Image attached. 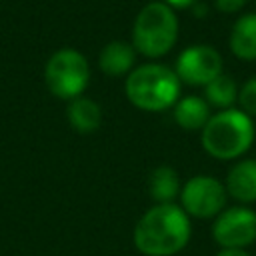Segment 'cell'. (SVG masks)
I'll return each mask as SVG.
<instances>
[{
  "instance_id": "cell-19",
  "label": "cell",
  "mask_w": 256,
  "mask_h": 256,
  "mask_svg": "<svg viewBox=\"0 0 256 256\" xmlns=\"http://www.w3.org/2000/svg\"><path fill=\"white\" fill-rule=\"evenodd\" d=\"M164 4H168L170 8H190L194 6L198 0H162Z\"/></svg>"
},
{
  "instance_id": "cell-14",
  "label": "cell",
  "mask_w": 256,
  "mask_h": 256,
  "mask_svg": "<svg viewBox=\"0 0 256 256\" xmlns=\"http://www.w3.org/2000/svg\"><path fill=\"white\" fill-rule=\"evenodd\" d=\"M148 190H150V196L156 200V204L172 202L180 194L178 172L172 166L154 168V172L150 174V180H148Z\"/></svg>"
},
{
  "instance_id": "cell-9",
  "label": "cell",
  "mask_w": 256,
  "mask_h": 256,
  "mask_svg": "<svg viewBox=\"0 0 256 256\" xmlns=\"http://www.w3.org/2000/svg\"><path fill=\"white\" fill-rule=\"evenodd\" d=\"M226 192L240 204L256 202V158L236 162L226 174Z\"/></svg>"
},
{
  "instance_id": "cell-12",
  "label": "cell",
  "mask_w": 256,
  "mask_h": 256,
  "mask_svg": "<svg viewBox=\"0 0 256 256\" xmlns=\"http://www.w3.org/2000/svg\"><path fill=\"white\" fill-rule=\"evenodd\" d=\"M210 116V104L200 96H184L174 104V120L184 130H202Z\"/></svg>"
},
{
  "instance_id": "cell-6",
  "label": "cell",
  "mask_w": 256,
  "mask_h": 256,
  "mask_svg": "<svg viewBox=\"0 0 256 256\" xmlns=\"http://www.w3.org/2000/svg\"><path fill=\"white\" fill-rule=\"evenodd\" d=\"M226 186L214 176H192L180 188V206L188 216L208 220L216 218L226 206Z\"/></svg>"
},
{
  "instance_id": "cell-13",
  "label": "cell",
  "mask_w": 256,
  "mask_h": 256,
  "mask_svg": "<svg viewBox=\"0 0 256 256\" xmlns=\"http://www.w3.org/2000/svg\"><path fill=\"white\" fill-rule=\"evenodd\" d=\"M66 116H68L70 126L76 132L90 134V132H94L100 126L102 110H100V106L94 100L84 98V96H78V98L70 100L68 110H66Z\"/></svg>"
},
{
  "instance_id": "cell-4",
  "label": "cell",
  "mask_w": 256,
  "mask_h": 256,
  "mask_svg": "<svg viewBox=\"0 0 256 256\" xmlns=\"http://www.w3.org/2000/svg\"><path fill=\"white\" fill-rule=\"evenodd\" d=\"M178 40V18L174 8L162 0L148 2L134 20L132 46L136 52L148 58H160L168 54Z\"/></svg>"
},
{
  "instance_id": "cell-15",
  "label": "cell",
  "mask_w": 256,
  "mask_h": 256,
  "mask_svg": "<svg viewBox=\"0 0 256 256\" xmlns=\"http://www.w3.org/2000/svg\"><path fill=\"white\" fill-rule=\"evenodd\" d=\"M204 100L210 106H216L220 110L232 108V104L238 100V86L234 82V78L220 74L216 76L212 82H208L204 86Z\"/></svg>"
},
{
  "instance_id": "cell-11",
  "label": "cell",
  "mask_w": 256,
  "mask_h": 256,
  "mask_svg": "<svg viewBox=\"0 0 256 256\" xmlns=\"http://www.w3.org/2000/svg\"><path fill=\"white\" fill-rule=\"evenodd\" d=\"M134 60H136L134 46L120 40H112L102 48L98 64L106 76H124L132 70Z\"/></svg>"
},
{
  "instance_id": "cell-7",
  "label": "cell",
  "mask_w": 256,
  "mask_h": 256,
  "mask_svg": "<svg viewBox=\"0 0 256 256\" xmlns=\"http://www.w3.org/2000/svg\"><path fill=\"white\" fill-rule=\"evenodd\" d=\"M212 238L220 248H246L256 242V212L248 206L222 210L212 224Z\"/></svg>"
},
{
  "instance_id": "cell-2",
  "label": "cell",
  "mask_w": 256,
  "mask_h": 256,
  "mask_svg": "<svg viewBox=\"0 0 256 256\" xmlns=\"http://www.w3.org/2000/svg\"><path fill=\"white\" fill-rule=\"evenodd\" d=\"M256 136L252 118L240 108H226L210 116L202 128V148L218 160H234L248 152Z\"/></svg>"
},
{
  "instance_id": "cell-17",
  "label": "cell",
  "mask_w": 256,
  "mask_h": 256,
  "mask_svg": "<svg viewBox=\"0 0 256 256\" xmlns=\"http://www.w3.org/2000/svg\"><path fill=\"white\" fill-rule=\"evenodd\" d=\"M246 2H248V0H214L216 8H218L220 12H224V14H234V12L242 10V8L246 6Z\"/></svg>"
},
{
  "instance_id": "cell-3",
  "label": "cell",
  "mask_w": 256,
  "mask_h": 256,
  "mask_svg": "<svg viewBox=\"0 0 256 256\" xmlns=\"http://www.w3.org/2000/svg\"><path fill=\"white\" fill-rule=\"evenodd\" d=\"M180 80L176 72L164 64H142L126 78L128 100L146 112H160L174 106L180 98Z\"/></svg>"
},
{
  "instance_id": "cell-5",
  "label": "cell",
  "mask_w": 256,
  "mask_h": 256,
  "mask_svg": "<svg viewBox=\"0 0 256 256\" xmlns=\"http://www.w3.org/2000/svg\"><path fill=\"white\" fill-rule=\"evenodd\" d=\"M44 80L56 98L74 100L82 96L90 80V66L86 56L74 48H62L54 52L46 62Z\"/></svg>"
},
{
  "instance_id": "cell-18",
  "label": "cell",
  "mask_w": 256,
  "mask_h": 256,
  "mask_svg": "<svg viewBox=\"0 0 256 256\" xmlns=\"http://www.w3.org/2000/svg\"><path fill=\"white\" fill-rule=\"evenodd\" d=\"M216 256H250L244 248H220Z\"/></svg>"
},
{
  "instance_id": "cell-1",
  "label": "cell",
  "mask_w": 256,
  "mask_h": 256,
  "mask_svg": "<svg viewBox=\"0 0 256 256\" xmlns=\"http://www.w3.org/2000/svg\"><path fill=\"white\" fill-rule=\"evenodd\" d=\"M192 224L182 206L174 202L156 204L138 220L134 246L146 256H174L190 240Z\"/></svg>"
},
{
  "instance_id": "cell-10",
  "label": "cell",
  "mask_w": 256,
  "mask_h": 256,
  "mask_svg": "<svg viewBox=\"0 0 256 256\" xmlns=\"http://www.w3.org/2000/svg\"><path fill=\"white\" fill-rule=\"evenodd\" d=\"M230 50L238 60H256V12L242 14L230 30Z\"/></svg>"
},
{
  "instance_id": "cell-8",
  "label": "cell",
  "mask_w": 256,
  "mask_h": 256,
  "mask_svg": "<svg viewBox=\"0 0 256 256\" xmlns=\"http://www.w3.org/2000/svg\"><path fill=\"white\" fill-rule=\"evenodd\" d=\"M222 56L208 44H194L180 52L176 58V76L180 82L192 86H206L222 74Z\"/></svg>"
},
{
  "instance_id": "cell-16",
  "label": "cell",
  "mask_w": 256,
  "mask_h": 256,
  "mask_svg": "<svg viewBox=\"0 0 256 256\" xmlns=\"http://www.w3.org/2000/svg\"><path fill=\"white\" fill-rule=\"evenodd\" d=\"M238 104L240 110L246 112L250 118L256 116V76L246 80L242 88H238Z\"/></svg>"
}]
</instances>
